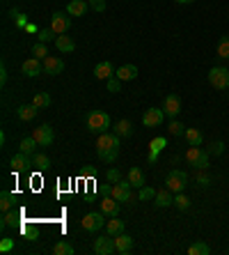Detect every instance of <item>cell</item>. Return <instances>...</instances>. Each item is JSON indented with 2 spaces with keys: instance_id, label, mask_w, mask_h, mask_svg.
Wrapping results in <instances>:
<instances>
[{
  "instance_id": "5bb4252c",
  "label": "cell",
  "mask_w": 229,
  "mask_h": 255,
  "mask_svg": "<svg viewBox=\"0 0 229 255\" xmlns=\"http://www.w3.org/2000/svg\"><path fill=\"white\" fill-rule=\"evenodd\" d=\"M21 72L26 76H30V78H34V76H39L44 72V62L37 60V58H30V60H26L21 65Z\"/></svg>"
},
{
  "instance_id": "b9f144b4",
  "label": "cell",
  "mask_w": 229,
  "mask_h": 255,
  "mask_svg": "<svg viewBox=\"0 0 229 255\" xmlns=\"http://www.w3.org/2000/svg\"><path fill=\"white\" fill-rule=\"evenodd\" d=\"M174 205H177L181 212H186V209L190 207V198L188 195H183V193H174Z\"/></svg>"
},
{
  "instance_id": "3957f363",
  "label": "cell",
  "mask_w": 229,
  "mask_h": 255,
  "mask_svg": "<svg viewBox=\"0 0 229 255\" xmlns=\"http://www.w3.org/2000/svg\"><path fill=\"white\" fill-rule=\"evenodd\" d=\"M186 161H188V166H193L195 170H206L209 168V152L202 149V145H199V147H190L188 145Z\"/></svg>"
},
{
  "instance_id": "4316f807",
  "label": "cell",
  "mask_w": 229,
  "mask_h": 255,
  "mask_svg": "<svg viewBox=\"0 0 229 255\" xmlns=\"http://www.w3.org/2000/svg\"><path fill=\"white\" fill-rule=\"evenodd\" d=\"M115 134H117L119 138H129V136L133 134V124L129 120H119L117 124H115Z\"/></svg>"
},
{
  "instance_id": "4fadbf2b",
  "label": "cell",
  "mask_w": 229,
  "mask_h": 255,
  "mask_svg": "<svg viewBox=\"0 0 229 255\" xmlns=\"http://www.w3.org/2000/svg\"><path fill=\"white\" fill-rule=\"evenodd\" d=\"M41 62H44V72L51 76L62 74V69H65V60H62V58H55V55H48V58Z\"/></svg>"
},
{
  "instance_id": "44dd1931",
  "label": "cell",
  "mask_w": 229,
  "mask_h": 255,
  "mask_svg": "<svg viewBox=\"0 0 229 255\" xmlns=\"http://www.w3.org/2000/svg\"><path fill=\"white\" fill-rule=\"evenodd\" d=\"M101 212L105 216H117L119 214V202L112 198V195H105L103 200H101Z\"/></svg>"
},
{
  "instance_id": "ffe728a7",
  "label": "cell",
  "mask_w": 229,
  "mask_h": 255,
  "mask_svg": "<svg viewBox=\"0 0 229 255\" xmlns=\"http://www.w3.org/2000/svg\"><path fill=\"white\" fill-rule=\"evenodd\" d=\"M115 76H117L122 83L133 81V78L137 76V67H135V65H122L119 69H115Z\"/></svg>"
},
{
  "instance_id": "681fc988",
  "label": "cell",
  "mask_w": 229,
  "mask_h": 255,
  "mask_svg": "<svg viewBox=\"0 0 229 255\" xmlns=\"http://www.w3.org/2000/svg\"><path fill=\"white\" fill-rule=\"evenodd\" d=\"M90 5L94 12H103L105 9V0H90Z\"/></svg>"
},
{
  "instance_id": "9a60e30c",
  "label": "cell",
  "mask_w": 229,
  "mask_h": 255,
  "mask_svg": "<svg viewBox=\"0 0 229 255\" xmlns=\"http://www.w3.org/2000/svg\"><path fill=\"white\" fill-rule=\"evenodd\" d=\"M115 251H117L119 255H129L133 251V237H129L126 232L117 235L115 237Z\"/></svg>"
},
{
  "instance_id": "2e32d148",
  "label": "cell",
  "mask_w": 229,
  "mask_h": 255,
  "mask_svg": "<svg viewBox=\"0 0 229 255\" xmlns=\"http://www.w3.org/2000/svg\"><path fill=\"white\" fill-rule=\"evenodd\" d=\"M94 76H97L98 81H108V78H112V76H115V67H112V62H108V60L98 62L97 67H94Z\"/></svg>"
},
{
  "instance_id": "8fae6325",
  "label": "cell",
  "mask_w": 229,
  "mask_h": 255,
  "mask_svg": "<svg viewBox=\"0 0 229 255\" xmlns=\"http://www.w3.org/2000/svg\"><path fill=\"white\" fill-rule=\"evenodd\" d=\"M94 253H97V255L117 253V251H115V237H110V235L97 237V239H94Z\"/></svg>"
},
{
  "instance_id": "11a10c76",
  "label": "cell",
  "mask_w": 229,
  "mask_h": 255,
  "mask_svg": "<svg viewBox=\"0 0 229 255\" xmlns=\"http://www.w3.org/2000/svg\"><path fill=\"white\" fill-rule=\"evenodd\" d=\"M179 5H188V2H195V0H177Z\"/></svg>"
},
{
  "instance_id": "4dcf8cb0",
  "label": "cell",
  "mask_w": 229,
  "mask_h": 255,
  "mask_svg": "<svg viewBox=\"0 0 229 255\" xmlns=\"http://www.w3.org/2000/svg\"><path fill=\"white\" fill-rule=\"evenodd\" d=\"M14 200H16V198H14V193H9V191H2V193H0V209H2V212H9V209L14 207Z\"/></svg>"
},
{
  "instance_id": "7a4b0ae2",
  "label": "cell",
  "mask_w": 229,
  "mask_h": 255,
  "mask_svg": "<svg viewBox=\"0 0 229 255\" xmlns=\"http://www.w3.org/2000/svg\"><path fill=\"white\" fill-rule=\"evenodd\" d=\"M85 124L87 131H92V134H105L110 129V115L103 113V110H90L85 117Z\"/></svg>"
},
{
  "instance_id": "484cf974",
  "label": "cell",
  "mask_w": 229,
  "mask_h": 255,
  "mask_svg": "<svg viewBox=\"0 0 229 255\" xmlns=\"http://www.w3.org/2000/svg\"><path fill=\"white\" fill-rule=\"evenodd\" d=\"M66 12L71 14V16H85L87 14V0H71V2L66 5Z\"/></svg>"
},
{
  "instance_id": "bcb514c9",
  "label": "cell",
  "mask_w": 229,
  "mask_h": 255,
  "mask_svg": "<svg viewBox=\"0 0 229 255\" xmlns=\"http://www.w3.org/2000/svg\"><path fill=\"white\" fill-rule=\"evenodd\" d=\"M105 180L112 182V184H117V182H122V173H119L117 168H110L108 173H105Z\"/></svg>"
},
{
  "instance_id": "ab89813d",
  "label": "cell",
  "mask_w": 229,
  "mask_h": 255,
  "mask_svg": "<svg viewBox=\"0 0 229 255\" xmlns=\"http://www.w3.org/2000/svg\"><path fill=\"white\" fill-rule=\"evenodd\" d=\"M167 131H170V136H174V138H179V136H183V134H186V127H183L181 122L172 120V122H170V127H167Z\"/></svg>"
},
{
  "instance_id": "f1b7e54d",
  "label": "cell",
  "mask_w": 229,
  "mask_h": 255,
  "mask_svg": "<svg viewBox=\"0 0 229 255\" xmlns=\"http://www.w3.org/2000/svg\"><path fill=\"white\" fill-rule=\"evenodd\" d=\"M188 253L190 255H209L211 246L209 244H204V242H195V244H190L188 246Z\"/></svg>"
},
{
  "instance_id": "277c9868",
  "label": "cell",
  "mask_w": 229,
  "mask_h": 255,
  "mask_svg": "<svg viewBox=\"0 0 229 255\" xmlns=\"http://www.w3.org/2000/svg\"><path fill=\"white\" fill-rule=\"evenodd\" d=\"M186 184H188V175L183 170H170L167 177H165V186L170 188L172 193H183Z\"/></svg>"
},
{
  "instance_id": "7402d4cb",
  "label": "cell",
  "mask_w": 229,
  "mask_h": 255,
  "mask_svg": "<svg viewBox=\"0 0 229 255\" xmlns=\"http://www.w3.org/2000/svg\"><path fill=\"white\" fill-rule=\"evenodd\" d=\"M55 48H58L60 53H73V51H76V41H73L71 37L58 35V39H55Z\"/></svg>"
},
{
  "instance_id": "836d02e7",
  "label": "cell",
  "mask_w": 229,
  "mask_h": 255,
  "mask_svg": "<svg viewBox=\"0 0 229 255\" xmlns=\"http://www.w3.org/2000/svg\"><path fill=\"white\" fill-rule=\"evenodd\" d=\"M19 223V212H2V221H0V225L2 228H7V225H16Z\"/></svg>"
},
{
  "instance_id": "f6af8a7d",
  "label": "cell",
  "mask_w": 229,
  "mask_h": 255,
  "mask_svg": "<svg viewBox=\"0 0 229 255\" xmlns=\"http://www.w3.org/2000/svg\"><path fill=\"white\" fill-rule=\"evenodd\" d=\"M105 87H108V92H119L122 90V81H119L117 76H112V78L105 81Z\"/></svg>"
},
{
  "instance_id": "9f6ffc18",
  "label": "cell",
  "mask_w": 229,
  "mask_h": 255,
  "mask_svg": "<svg viewBox=\"0 0 229 255\" xmlns=\"http://www.w3.org/2000/svg\"><path fill=\"white\" fill-rule=\"evenodd\" d=\"M87 2H90V0H87Z\"/></svg>"
},
{
  "instance_id": "d6986e66",
  "label": "cell",
  "mask_w": 229,
  "mask_h": 255,
  "mask_svg": "<svg viewBox=\"0 0 229 255\" xmlns=\"http://www.w3.org/2000/svg\"><path fill=\"white\" fill-rule=\"evenodd\" d=\"M37 113H39V108L34 106V104H23V106L16 108V115H19V120H23V122L34 120Z\"/></svg>"
},
{
  "instance_id": "74e56055",
  "label": "cell",
  "mask_w": 229,
  "mask_h": 255,
  "mask_svg": "<svg viewBox=\"0 0 229 255\" xmlns=\"http://www.w3.org/2000/svg\"><path fill=\"white\" fill-rule=\"evenodd\" d=\"M9 14H12V19L16 21V26H19L21 30H26V26H28V23H30V21H28V16H26V14H23V12H19L16 7H14V9H12V12H9Z\"/></svg>"
},
{
  "instance_id": "816d5d0a",
  "label": "cell",
  "mask_w": 229,
  "mask_h": 255,
  "mask_svg": "<svg viewBox=\"0 0 229 255\" xmlns=\"http://www.w3.org/2000/svg\"><path fill=\"white\" fill-rule=\"evenodd\" d=\"M0 83H2V85L7 83V67H5V65L0 67Z\"/></svg>"
},
{
  "instance_id": "f907efd6",
  "label": "cell",
  "mask_w": 229,
  "mask_h": 255,
  "mask_svg": "<svg viewBox=\"0 0 229 255\" xmlns=\"http://www.w3.org/2000/svg\"><path fill=\"white\" fill-rule=\"evenodd\" d=\"M26 30H28V33H30V35H39V28L34 26V23H28V26H26Z\"/></svg>"
},
{
  "instance_id": "e0dca14e",
  "label": "cell",
  "mask_w": 229,
  "mask_h": 255,
  "mask_svg": "<svg viewBox=\"0 0 229 255\" xmlns=\"http://www.w3.org/2000/svg\"><path fill=\"white\" fill-rule=\"evenodd\" d=\"M165 145H167V141H165L163 136H158V138H154V141L149 143V163H156V159H158V154L165 149Z\"/></svg>"
},
{
  "instance_id": "d6a6232c",
  "label": "cell",
  "mask_w": 229,
  "mask_h": 255,
  "mask_svg": "<svg viewBox=\"0 0 229 255\" xmlns=\"http://www.w3.org/2000/svg\"><path fill=\"white\" fill-rule=\"evenodd\" d=\"M19 147H21V152H23V154L30 156L34 152V147H37V141H34L33 136H28V138H23V141H21Z\"/></svg>"
},
{
  "instance_id": "603a6c76",
  "label": "cell",
  "mask_w": 229,
  "mask_h": 255,
  "mask_svg": "<svg viewBox=\"0 0 229 255\" xmlns=\"http://www.w3.org/2000/svg\"><path fill=\"white\" fill-rule=\"evenodd\" d=\"M156 207H170V205H174V198H172V191L167 186L161 188V191H156Z\"/></svg>"
},
{
  "instance_id": "83f0119b",
  "label": "cell",
  "mask_w": 229,
  "mask_h": 255,
  "mask_svg": "<svg viewBox=\"0 0 229 255\" xmlns=\"http://www.w3.org/2000/svg\"><path fill=\"white\" fill-rule=\"evenodd\" d=\"M129 182H131V186L142 188L144 186V173L140 168H131L129 170Z\"/></svg>"
},
{
  "instance_id": "60d3db41",
  "label": "cell",
  "mask_w": 229,
  "mask_h": 255,
  "mask_svg": "<svg viewBox=\"0 0 229 255\" xmlns=\"http://www.w3.org/2000/svg\"><path fill=\"white\" fill-rule=\"evenodd\" d=\"M206 152H209V156H220L225 152V143L223 141H213L209 145V149H206Z\"/></svg>"
},
{
  "instance_id": "f35d334b",
  "label": "cell",
  "mask_w": 229,
  "mask_h": 255,
  "mask_svg": "<svg viewBox=\"0 0 229 255\" xmlns=\"http://www.w3.org/2000/svg\"><path fill=\"white\" fill-rule=\"evenodd\" d=\"M195 182H197V186L199 188H209L211 186V177H209V173H204V170H197Z\"/></svg>"
},
{
  "instance_id": "c3c4849f",
  "label": "cell",
  "mask_w": 229,
  "mask_h": 255,
  "mask_svg": "<svg viewBox=\"0 0 229 255\" xmlns=\"http://www.w3.org/2000/svg\"><path fill=\"white\" fill-rule=\"evenodd\" d=\"M23 232H26L28 242H37V239H39V232H37L34 228H23Z\"/></svg>"
},
{
  "instance_id": "7dc6e473",
  "label": "cell",
  "mask_w": 229,
  "mask_h": 255,
  "mask_svg": "<svg viewBox=\"0 0 229 255\" xmlns=\"http://www.w3.org/2000/svg\"><path fill=\"white\" fill-rule=\"evenodd\" d=\"M12 249H14V239H9V237H2V242H0V251H2V253H9Z\"/></svg>"
},
{
  "instance_id": "d4e9b609",
  "label": "cell",
  "mask_w": 229,
  "mask_h": 255,
  "mask_svg": "<svg viewBox=\"0 0 229 255\" xmlns=\"http://www.w3.org/2000/svg\"><path fill=\"white\" fill-rule=\"evenodd\" d=\"M183 136H186V141H188L190 147H199V145L204 143V136H202V131H199L197 127L186 129V134H183Z\"/></svg>"
},
{
  "instance_id": "ba28073f",
  "label": "cell",
  "mask_w": 229,
  "mask_h": 255,
  "mask_svg": "<svg viewBox=\"0 0 229 255\" xmlns=\"http://www.w3.org/2000/svg\"><path fill=\"white\" fill-rule=\"evenodd\" d=\"M33 138L37 141L39 147H48V145L55 141V131H53L51 124H41V127H37L33 131Z\"/></svg>"
},
{
  "instance_id": "7bdbcfd3",
  "label": "cell",
  "mask_w": 229,
  "mask_h": 255,
  "mask_svg": "<svg viewBox=\"0 0 229 255\" xmlns=\"http://www.w3.org/2000/svg\"><path fill=\"white\" fill-rule=\"evenodd\" d=\"M37 39H39V41H44V44H48V41H51V39H58V37H55V33H53L51 28H41V30H39V35H37Z\"/></svg>"
},
{
  "instance_id": "52a82bcc",
  "label": "cell",
  "mask_w": 229,
  "mask_h": 255,
  "mask_svg": "<svg viewBox=\"0 0 229 255\" xmlns=\"http://www.w3.org/2000/svg\"><path fill=\"white\" fill-rule=\"evenodd\" d=\"M209 83L216 90H227L229 87V69L227 67H213L209 72Z\"/></svg>"
},
{
  "instance_id": "5b68a950",
  "label": "cell",
  "mask_w": 229,
  "mask_h": 255,
  "mask_svg": "<svg viewBox=\"0 0 229 255\" xmlns=\"http://www.w3.org/2000/svg\"><path fill=\"white\" fill-rule=\"evenodd\" d=\"M105 214L103 212H90V214L83 216V221H80V225L87 230V232H97V230L105 228Z\"/></svg>"
},
{
  "instance_id": "8d00e7d4",
  "label": "cell",
  "mask_w": 229,
  "mask_h": 255,
  "mask_svg": "<svg viewBox=\"0 0 229 255\" xmlns=\"http://www.w3.org/2000/svg\"><path fill=\"white\" fill-rule=\"evenodd\" d=\"M218 58H223V60H227L229 58V37H220V41H218Z\"/></svg>"
},
{
  "instance_id": "8992f818",
  "label": "cell",
  "mask_w": 229,
  "mask_h": 255,
  "mask_svg": "<svg viewBox=\"0 0 229 255\" xmlns=\"http://www.w3.org/2000/svg\"><path fill=\"white\" fill-rule=\"evenodd\" d=\"M71 14L69 12H55L51 16V30L55 35H66L69 33V28H71V19H69Z\"/></svg>"
},
{
  "instance_id": "7c38bea8",
  "label": "cell",
  "mask_w": 229,
  "mask_h": 255,
  "mask_svg": "<svg viewBox=\"0 0 229 255\" xmlns=\"http://www.w3.org/2000/svg\"><path fill=\"white\" fill-rule=\"evenodd\" d=\"M163 110H165V115H167V117L177 120L179 113H181V99H179V94H167V97H165Z\"/></svg>"
},
{
  "instance_id": "ac0fdd59",
  "label": "cell",
  "mask_w": 229,
  "mask_h": 255,
  "mask_svg": "<svg viewBox=\"0 0 229 255\" xmlns=\"http://www.w3.org/2000/svg\"><path fill=\"white\" fill-rule=\"evenodd\" d=\"M9 166H12V170L21 173V170H28L30 166H33V159H30L28 154H23V152H19V154H14V156H12Z\"/></svg>"
},
{
  "instance_id": "30bf717a",
  "label": "cell",
  "mask_w": 229,
  "mask_h": 255,
  "mask_svg": "<svg viewBox=\"0 0 229 255\" xmlns=\"http://www.w3.org/2000/svg\"><path fill=\"white\" fill-rule=\"evenodd\" d=\"M131 182L129 180H122V182H117V184H112V198L122 205V202H131Z\"/></svg>"
},
{
  "instance_id": "d590c367",
  "label": "cell",
  "mask_w": 229,
  "mask_h": 255,
  "mask_svg": "<svg viewBox=\"0 0 229 255\" xmlns=\"http://www.w3.org/2000/svg\"><path fill=\"white\" fill-rule=\"evenodd\" d=\"M53 255H73V246L69 242H58L53 249Z\"/></svg>"
},
{
  "instance_id": "f5cc1de1",
  "label": "cell",
  "mask_w": 229,
  "mask_h": 255,
  "mask_svg": "<svg viewBox=\"0 0 229 255\" xmlns=\"http://www.w3.org/2000/svg\"><path fill=\"white\" fill-rule=\"evenodd\" d=\"M101 193H103V198H105V195H110L112 193V186H110V184H105V186L101 188Z\"/></svg>"
},
{
  "instance_id": "ee69618b",
  "label": "cell",
  "mask_w": 229,
  "mask_h": 255,
  "mask_svg": "<svg viewBox=\"0 0 229 255\" xmlns=\"http://www.w3.org/2000/svg\"><path fill=\"white\" fill-rule=\"evenodd\" d=\"M137 198H140L142 202L154 200V198H156V191H154L151 186H142V188H140V195H137Z\"/></svg>"
},
{
  "instance_id": "9c48e42d",
  "label": "cell",
  "mask_w": 229,
  "mask_h": 255,
  "mask_svg": "<svg viewBox=\"0 0 229 255\" xmlns=\"http://www.w3.org/2000/svg\"><path fill=\"white\" fill-rule=\"evenodd\" d=\"M165 117H167L165 110H161V108H149V110H144V115H142V124L147 129H156L163 124Z\"/></svg>"
},
{
  "instance_id": "6da1fadb",
  "label": "cell",
  "mask_w": 229,
  "mask_h": 255,
  "mask_svg": "<svg viewBox=\"0 0 229 255\" xmlns=\"http://www.w3.org/2000/svg\"><path fill=\"white\" fill-rule=\"evenodd\" d=\"M119 143H122V138H119L115 131H105V134H98V141H97V154L101 161L105 163H112L115 159H117L119 154Z\"/></svg>"
},
{
  "instance_id": "cb8c5ba5",
  "label": "cell",
  "mask_w": 229,
  "mask_h": 255,
  "mask_svg": "<svg viewBox=\"0 0 229 255\" xmlns=\"http://www.w3.org/2000/svg\"><path fill=\"white\" fill-rule=\"evenodd\" d=\"M124 232V221L122 219H117V216H112L110 221L105 223V235H110V237H117Z\"/></svg>"
},
{
  "instance_id": "1f68e13d",
  "label": "cell",
  "mask_w": 229,
  "mask_h": 255,
  "mask_svg": "<svg viewBox=\"0 0 229 255\" xmlns=\"http://www.w3.org/2000/svg\"><path fill=\"white\" fill-rule=\"evenodd\" d=\"M33 166L39 170H46L48 166H51V159L46 154H41V152H37V154H33Z\"/></svg>"
},
{
  "instance_id": "f546056e",
  "label": "cell",
  "mask_w": 229,
  "mask_h": 255,
  "mask_svg": "<svg viewBox=\"0 0 229 255\" xmlns=\"http://www.w3.org/2000/svg\"><path fill=\"white\" fill-rule=\"evenodd\" d=\"M33 104L39 108V110H41V108H48V106H51V94H48V92H37L33 97Z\"/></svg>"
},
{
  "instance_id": "db71d44e",
  "label": "cell",
  "mask_w": 229,
  "mask_h": 255,
  "mask_svg": "<svg viewBox=\"0 0 229 255\" xmlns=\"http://www.w3.org/2000/svg\"><path fill=\"white\" fill-rule=\"evenodd\" d=\"M85 175H90V177H94V175H97V170H94V168H85Z\"/></svg>"
},
{
  "instance_id": "e575fe53",
  "label": "cell",
  "mask_w": 229,
  "mask_h": 255,
  "mask_svg": "<svg viewBox=\"0 0 229 255\" xmlns=\"http://www.w3.org/2000/svg\"><path fill=\"white\" fill-rule=\"evenodd\" d=\"M33 58H37V60H46L48 58V48H46L44 41H37L33 46Z\"/></svg>"
}]
</instances>
